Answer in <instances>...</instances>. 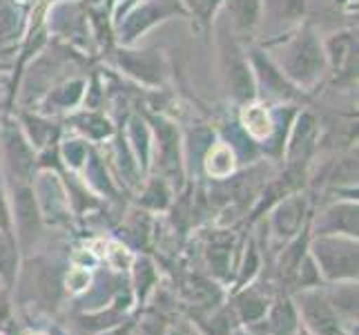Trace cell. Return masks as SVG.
<instances>
[{"label": "cell", "mask_w": 359, "mask_h": 335, "mask_svg": "<svg viewBox=\"0 0 359 335\" xmlns=\"http://www.w3.org/2000/svg\"><path fill=\"white\" fill-rule=\"evenodd\" d=\"M262 49L283 77L304 94L315 90L328 74L324 39L311 20H304L294 29L262 43Z\"/></svg>", "instance_id": "1"}, {"label": "cell", "mask_w": 359, "mask_h": 335, "mask_svg": "<svg viewBox=\"0 0 359 335\" xmlns=\"http://www.w3.org/2000/svg\"><path fill=\"white\" fill-rule=\"evenodd\" d=\"M210 34L215 36L217 45V60H219V77L228 96L234 103H248L257 98V83L250 63V54L243 47V41L232 32L228 20L219 11V16L212 22Z\"/></svg>", "instance_id": "2"}, {"label": "cell", "mask_w": 359, "mask_h": 335, "mask_svg": "<svg viewBox=\"0 0 359 335\" xmlns=\"http://www.w3.org/2000/svg\"><path fill=\"white\" fill-rule=\"evenodd\" d=\"M170 18H188L181 0H139L114 22L118 45H136L143 34Z\"/></svg>", "instance_id": "3"}, {"label": "cell", "mask_w": 359, "mask_h": 335, "mask_svg": "<svg viewBox=\"0 0 359 335\" xmlns=\"http://www.w3.org/2000/svg\"><path fill=\"white\" fill-rule=\"evenodd\" d=\"M112 54H114V65L136 83L145 85V88H161L168 81L170 67H168V58L161 49L116 45Z\"/></svg>", "instance_id": "4"}, {"label": "cell", "mask_w": 359, "mask_h": 335, "mask_svg": "<svg viewBox=\"0 0 359 335\" xmlns=\"http://www.w3.org/2000/svg\"><path fill=\"white\" fill-rule=\"evenodd\" d=\"M0 155H3L0 166H5L11 183L34 181L36 150L20 130L16 117L3 121V128H0Z\"/></svg>", "instance_id": "5"}, {"label": "cell", "mask_w": 359, "mask_h": 335, "mask_svg": "<svg viewBox=\"0 0 359 335\" xmlns=\"http://www.w3.org/2000/svg\"><path fill=\"white\" fill-rule=\"evenodd\" d=\"M357 237L346 235H319L313 244V255L326 277L344 280L357 275Z\"/></svg>", "instance_id": "6"}, {"label": "cell", "mask_w": 359, "mask_h": 335, "mask_svg": "<svg viewBox=\"0 0 359 335\" xmlns=\"http://www.w3.org/2000/svg\"><path fill=\"white\" fill-rule=\"evenodd\" d=\"M45 27L49 34H56L58 39L72 43L74 47H90L92 34H90V18L88 11H83L81 0L79 3H58L49 5L45 14Z\"/></svg>", "instance_id": "7"}, {"label": "cell", "mask_w": 359, "mask_h": 335, "mask_svg": "<svg viewBox=\"0 0 359 335\" xmlns=\"http://www.w3.org/2000/svg\"><path fill=\"white\" fill-rule=\"evenodd\" d=\"M306 3L308 0H262V25L257 36L266 43L294 29L306 20Z\"/></svg>", "instance_id": "8"}, {"label": "cell", "mask_w": 359, "mask_h": 335, "mask_svg": "<svg viewBox=\"0 0 359 335\" xmlns=\"http://www.w3.org/2000/svg\"><path fill=\"white\" fill-rule=\"evenodd\" d=\"M11 197L14 204L11 206V226H16L18 239L22 246H27L34 242V237L41 230V206L36 199L34 183H11Z\"/></svg>", "instance_id": "9"}, {"label": "cell", "mask_w": 359, "mask_h": 335, "mask_svg": "<svg viewBox=\"0 0 359 335\" xmlns=\"http://www.w3.org/2000/svg\"><path fill=\"white\" fill-rule=\"evenodd\" d=\"M324 52L328 72L335 77V81H348L357 79V34L346 29L335 32L328 39H324Z\"/></svg>", "instance_id": "10"}, {"label": "cell", "mask_w": 359, "mask_h": 335, "mask_svg": "<svg viewBox=\"0 0 359 335\" xmlns=\"http://www.w3.org/2000/svg\"><path fill=\"white\" fill-rule=\"evenodd\" d=\"M88 92V83L85 79H65L54 88H49L45 96L41 98V112L45 117L58 114V112H74L85 98Z\"/></svg>", "instance_id": "11"}, {"label": "cell", "mask_w": 359, "mask_h": 335, "mask_svg": "<svg viewBox=\"0 0 359 335\" xmlns=\"http://www.w3.org/2000/svg\"><path fill=\"white\" fill-rule=\"evenodd\" d=\"M221 14L241 41L252 39L262 25V0H224Z\"/></svg>", "instance_id": "12"}, {"label": "cell", "mask_w": 359, "mask_h": 335, "mask_svg": "<svg viewBox=\"0 0 359 335\" xmlns=\"http://www.w3.org/2000/svg\"><path fill=\"white\" fill-rule=\"evenodd\" d=\"M29 27L27 7L16 0H0V54L16 49Z\"/></svg>", "instance_id": "13"}, {"label": "cell", "mask_w": 359, "mask_h": 335, "mask_svg": "<svg viewBox=\"0 0 359 335\" xmlns=\"http://www.w3.org/2000/svg\"><path fill=\"white\" fill-rule=\"evenodd\" d=\"M317 235H346L357 237V202H339L326 208L319 217Z\"/></svg>", "instance_id": "14"}, {"label": "cell", "mask_w": 359, "mask_h": 335, "mask_svg": "<svg viewBox=\"0 0 359 335\" xmlns=\"http://www.w3.org/2000/svg\"><path fill=\"white\" fill-rule=\"evenodd\" d=\"M302 302L306 322L315 329L317 335H339L337 315L332 313L326 297H321L319 293H304Z\"/></svg>", "instance_id": "15"}, {"label": "cell", "mask_w": 359, "mask_h": 335, "mask_svg": "<svg viewBox=\"0 0 359 335\" xmlns=\"http://www.w3.org/2000/svg\"><path fill=\"white\" fill-rule=\"evenodd\" d=\"M181 5L188 14V20H192L194 29L205 36L212 29V22L224 7V0H181Z\"/></svg>", "instance_id": "16"}, {"label": "cell", "mask_w": 359, "mask_h": 335, "mask_svg": "<svg viewBox=\"0 0 359 335\" xmlns=\"http://www.w3.org/2000/svg\"><path fill=\"white\" fill-rule=\"evenodd\" d=\"M237 166V157H234V147L230 143H212L205 155V172L215 179H224Z\"/></svg>", "instance_id": "17"}, {"label": "cell", "mask_w": 359, "mask_h": 335, "mask_svg": "<svg viewBox=\"0 0 359 335\" xmlns=\"http://www.w3.org/2000/svg\"><path fill=\"white\" fill-rule=\"evenodd\" d=\"M74 128H76L85 139L90 141H103L107 136H112L114 128L109 119H105L103 114H98L94 110H83L74 117Z\"/></svg>", "instance_id": "18"}, {"label": "cell", "mask_w": 359, "mask_h": 335, "mask_svg": "<svg viewBox=\"0 0 359 335\" xmlns=\"http://www.w3.org/2000/svg\"><path fill=\"white\" fill-rule=\"evenodd\" d=\"M302 221H304V202L288 199L279 206L272 223H275V230L279 232V237H288V235L297 232Z\"/></svg>", "instance_id": "19"}, {"label": "cell", "mask_w": 359, "mask_h": 335, "mask_svg": "<svg viewBox=\"0 0 359 335\" xmlns=\"http://www.w3.org/2000/svg\"><path fill=\"white\" fill-rule=\"evenodd\" d=\"M18 270V248L14 235L0 230V277L7 284H14Z\"/></svg>", "instance_id": "20"}, {"label": "cell", "mask_w": 359, "mask_h": 335, "mask_svg": "<svg viewBox=\"0 0 359 335\" xmlns=\"http://www.w3.org/2000/svg\"><path fill=\"white\" fill-rule=\"evenodd\" d=\"M297 329V317H294V308L288 300L277 302V306L272 308L270 315V331L275 335H290Z\"/></svg>", "instance_id": "21"}, {"label": "cell", "mask_w": 359, "mask_h": 335, "mask_svg": "<svg viewBox=\"0 0 359 335\" xmlns=\"http://www.w3.org/2000/svg\"><path fill=\"white\" fill-rule=\"evenodd\" d=\"M143 206L152 210H163L170 204V188L163 179H152V183L147 185L143 192Z\"/></svg>", "instance_id": "22"}, {"label": "cell", "mask_w": 359, "mask_h": 335, "mask_svg": "<svg viewBox=\"0 0 359 335\" xmlns=\"http://www.w3.org/2000/svg\"><path fill=\"white\" fill-rule=\"evenodd\" d=\"M58 152L69 168H81L85 161H88V141H83V139L65 141Z\"/></svg>", "instance_id": "23"}, {"label": "cell", "mask_w": 359, "mask_h": 335, "mask_svg": "<svg viewBox=\"0 0 359 335\" xmlns=\"http://www.w3.org/2000/svg\"><path fill=\"white\" fill-rule=\"evenodd\" d=\"M239 311H241V315H243L245 322L257 320V317L264 315L266 302L262 300V297H257L255 293H248V295H243L241 300H239Z\"/></svg>", "instance_id": "24"}, {"label": "cell", "mask_w": 359, "mask_h": 335, "mask_svg": "<svg viewBox=\"0 0 359 335\" xmlns=\"http://www.w3.org/2000/svg\"><path fill=\"white\" fill-rule=\"evenodd\" d=\"M228 255H230V246L226 242H215L210 246L208 257H210V264L215 266L217 272H224V268L228 266Z\"/></svg>", "instance_id": "25"}, {"label": "cell", "mask_w": 359, "mask_h": 335, "mask_svg": "<svg viewBox=\"0 0 359 335\" xmlns=\"http://www.w3.org/2000/svg\"><path fill=\"white\" fill-rule=\"evenodd\" d=\"M0 230L9 235L14 230V226H11V206H9L7 192L3 185H0Z\"/></svg>", "instance_id": "26"}, {"label": "cell", "mask_w": 359, "mask_h": 335, "mask_svg": "<svg viewBox=\"0 0 359 335\" xmlns=\"http://www.w3.org/2000/svg\"><path fill=\"white\" fill-rule=\"evenodd\" d=\"M7 315H9V304H7V297L0 293V322L3 320H7Z\"/></svg>", "instance_id": "27"}, {"label": "cell", "mask_w": 359, "mask_h": 335, "mask_svg": "<svg viewBox=\"0 0 359 335\" xmlns=\"http://www.w3.org/2000/svg\"><path fill=\"white\" fill-rule=\"evenodd\" d=\"M16 3H20V5L27 7V5H32V3H39V0H16Z\"/></svg>", "instance_id": "28"}, {"label": "cell", "mask_w": 359, "mask_h": 335, "mask_svg": "<svg viewBox=\"0 0 359 335\" xmlns=\"http://www.w3.org/2000/svg\"><path fill=\"white\" fill-rule=\"evenodd\" d=\"M0 98H3V88H0Z\"/></svg>", "instance_id": "29"}, {"label": "cell", "mask_w": 359, "mask_h": 335, "mask_svg": "<svg viewBox=\"0 0 359 335\" xmlns=\"http://www.w3.org/2000/svg\"><path fill=\"white\" fill-rule=\"evenodd\" d=\"M0 170H3V166H0Z\"/></svg>", "instance_id": "30"}]
</instances>
